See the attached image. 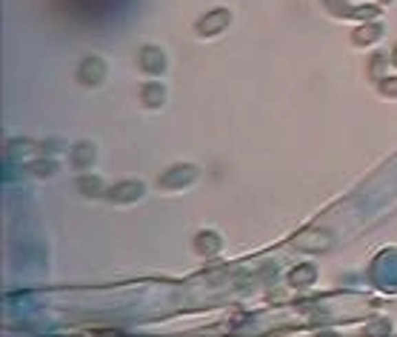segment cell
I'll return each mask as SVG.
<instances>
[]
</instances>
